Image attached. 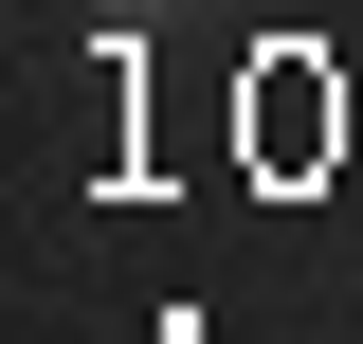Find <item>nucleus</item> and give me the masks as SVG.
<instances>
[]
</instances>
